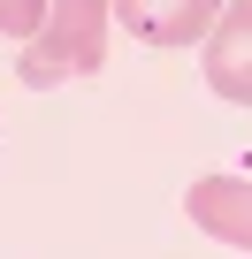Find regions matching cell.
Returning a JSON list of instances; mask_svg holds the SVG:
<instances>
[{
	"mask_svg": "<svg viewBox=\"0 0 252 259\" xmlns=\"http://www.w3.org/2000/svg\"><path fill=\"white\" fill-rule=\"evenodd\" d=\"M107 16H115V0H54L39 38L23 46V84H69V76H92L107 61Z\"/></svg>",
	"mask_w": 252,
	"mask_h": 259,
	"instance_id": "obj_1",
	"label": "cell"
},
{
	"mask_svg": "<svg viewBox=\"0 0 252 259\" xmlns=\"http://www.w3.org/2000/svg\"><path fill=\"white\" fill-rule=\"evenodd\" d=\"M115 16L146 46H206V31L222 23V0H115Z\"/></svg>",
	"mask_w": 252,
	"mask_h": 259,
	"instance_id": "obj_2",
	"label": "cell"
},
{
	"mask_svg": "<svg viewBox=\"0 0 252 259\" xmlns=\"http://www.w3.org/2000/svg\"><path fill=\"white\" fill-rule=\"evenodd\" d=\"M206 92L252 107V0H229L222 23L206 31Z\"/></svg>",
	"mask_w": 252,
	"mask_h": 259,
	"instance_id": "obj_3",
	"label": "cell"
},
{
	"mask_svg": "<svg viewBox=\"0 0 252 259\" xmlns=\"http://www.w3.org/2000/svg\"><path fill=\"white\" fill-rule=\"evenodd\" d=\"M184 213H191L206 236L252 251V183H244V176H199V183L184 191Z\"/></svg>",
	"mask_w": 252,
	"mask_h": 259,
	"instance_id": "obj_4",
	"label": "cell"
},
{
	"mask_svg": "<svg viewBox=\"0 0 252 259\" xmlns=\"http://www.w3.org/2000/svg\"><path fill=\"white\" fill-rule=\"evenodd\" d=\"M46 8H54V0H0V38L31 46V38H39V23H46Z\"/></svg>",
	"mask_w": 252,
	"mask_h": 259,
	"instance_id": "obj_5",
	"label": "cell"
}]
</instances>
